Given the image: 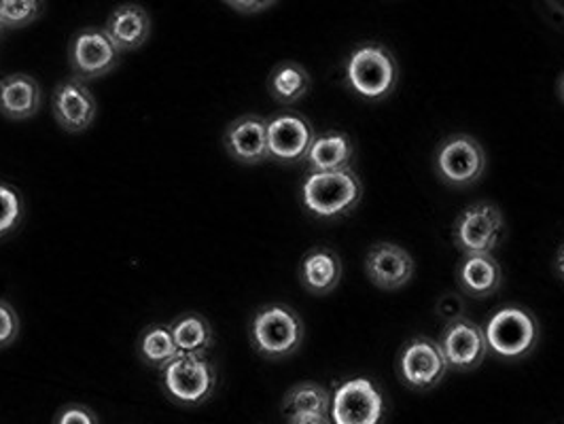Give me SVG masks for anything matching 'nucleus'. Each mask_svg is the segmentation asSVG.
I'll list each match as a JSON object with an SVG mask.
<instances>
[{"label": "nucleus", "instance_id": "9d476101", "mask_svg": "<svg viewBox=\"0 0 564 424\" xmlns=\"http://www.w3.org/2000/svg\"><path fill=\"white\" fill-rule=\"evenodd\" d=\"M121 52L102 29H84L68 45V59L77 79L89 81L109 75L119 64Z\"/></svg>", "mask_w": 564, "mask_h": 424}, {"label": "nucleus", "instance_id": "6e6552de", "mask_svg": "<svg viewBox=\"0 0 564 424\" xmlns=\"http://www.w3.org/2000/svg\"><path fill=\"white\" fill-rule=\"evenodd\" d=\"M395 368L399 380L414 391L435 389L451 369L440 344L423 336L412 338L401 346Z\"/></svg>", "mask_w": 564, "mask_h": 424}, {"label": "nucleus", "instance_id": "2eb2a0df", "mask_svg": "<svg viewBox=\"0 0 564 424\" xmlns=\"http://www.w3.org/2000/svg\"><path fill=\"white\" fill-rule=\"evenodd\" d=\"M224 144L229 157L245 166H257L268 162V119L259 115L238 117L227 126Z\"/></svg>", "mask_w": 564, "mask_h": 424}, {"label": "nucleus", "instance_id": "2f4dec72", "mask_svg": "<svg viewBox=\"0 0 564 424\" xmlns=\"http://www.w3.org/2000/svg\"><path fill=\"white\" fill-rule=\"evenodd\" d=\"M556 272H558V276L564 281V244L558 249V254H556Z\"/></svg>", "mask_w": 564, "mask_h": 424}, {"label": "nucleus", "instance_id": "423d86ee", "mask_svg": "<svg viewBox=\"0 0 564 424\" xmlns=\"http://www.w3.org/2000/svg\"><path fill=\"white\" fill-rule=\"evenodd\" d=\"M484 336L488 341V350H492L497 357L506 361H518L535 350L539 325L531 312L518 306H506L488 318Z\"/></svg>", "mask_w": 564, "mask_h": 424}, {"label": "nucleus", "instance_id": "ddd939ff", "mask_svg": "<svg viewBox=\"0 0 564 424\" xmlns=\"http://www.w3.org/2000/svg\"><path fill=\"white\" fill-rule=\"evenodd\" d=\"M52 109L59 128L70 134H82L94 123L98 105L87 84L75 77L62 81L54 89Z\"/></svg>", "mask_w": 564, "mask_h": 424}, {"label": "nucleus", "instance_id": "473e14b6", "mask_svg": "<svg viewBox=\"0 0 564 424\" xmlns=\"http://www.w3.org/2000/svg\"><path fill=\"white\" fill-rule=\"evenodd\" d=\"M558 98L564 102V73L561 75V79H558Z\"/></svg>", "mask_w": 564, "mask_h": 424}, {"label": "nucleus", "instance_id": "f8f14e48", "mask_svg": "<svg viewBox=\"0 0 564 424\" xmlns=\"http://www.w3.org/2000/svg\"><path fill=\"white\" fill-rule=\"evenodd\" d=\"M437 344L442 348V355L448 368L456 371H474L480 368L488 355V341L484 336V327L467 316L448 323Z\"/></svg>", "mask_w": 564, "mask_h": 424}, {"label": "nucleus", "instance_id": "7c9ffc66", "mask_svg": "<svg viewBox=\"0 0 564 424\" xmlns=\"http://www.w3.org/2000/svg\"><path fill=\"white\" fill-rule=\"evenodd\" d=\"M227 4L234 7L240 13H259V11L268 9V7H272L274 2H227Z\"/></svg>", "mask_w": 564, "mask_h": 424}, {"label": "nucleus", "instance_id": "cd10ccee", "mask_svg": "<svg viewBox=\"0 0 564 424\" xmlns=\"http://www.w3.org/2000/svg\"><path fill=\"white\" fill-rule=\"evenodd\" d=\"M54 424H100L98 416L82 403H70L57 410Z\"/></svg>", "mask_w": 564, "mask_h": 424}, {"label": "nucleus", "instance_id": "bb28decb", "mask_svg": "<svg viewBox=\"0 0 564 424\" xmlns=\"http://www.w3.org/2000/svg\"><path fill=\"white\" fill-rule=\"evenodd\" d=\"M20 336V316L15 308L0 300V348L11 346Z\"/></svg>", "mask_w": 564, "mask_h": 424}, {"label": "nucleus", "instance_id": "4be33fe9", "mask_svg": "<svg viewBox=\"0 0 564 424\" xmlns=\"http://www.w3.org/2000/svg\"><path fill=\"white\" fill-rule=\"evenodd\" d=\"M172 338L178 346L181 355H198L206 357L208 348L213 346V327L210 323L196 312L181 314L172 325Z\"/></svg>", "mask_w": 564, "mask_h": 424}, {"label": "nucleus", "instance_id": "f3484780", "mask_svg": "<svg viewBox=\"0 0 564 424\" xmlns=\"http://www.w3.org/2000/svg\"><path fill=\"white\" fill-rule=\"evenodd\" d=\"M341 276H344V263L339 254L329 247H314L304 254L300 263V281L304 284V289L316 297H323L336 291L341 283Z\"/></svg>", "mask_w": 564, "mask_h": 424}, {"label": "nucleus", "instance_id": "dca6fc26", "mask_svg": "<svg viewBox=\"0 0 564 424\" xmlns=\"http://www.w3.org/2000/svg\"><path fill=\"white\" fill-rule=\"evenodd\" d=\"M456 281L463 295L490 297L503 283V270L495 254H463L456 268Z\"/></svg>", "mask_w": 564, "mask_h": 424}, {"label": "nucleus", "instance_id": "aec40b11", "mask_svg": "<svg viewBox=\"0 0 564 424\" xmlns=\"http://www.w3.org/2000/svg\"><path fill=\"white\" fill-rule=\"evenodd\" d=\"M355 157V144L348 134L332 130L312 142L311 151L306 155L308 172H338L350 168V162Z\"/></svg>", "mask_w": 564, "mask_h": 424}, {"label": "nucleus", "instance_id": "9b49d317", "mask_svg": "<svg viewBox=\"0 0 564 424\" xmlns=\"http://www.w3.org/2000/svg\"><path fill=\"white\" fill-rule=\"evenodd\" d=\"M316 139L311 121L295 111L274 115L268 121V151L270 160L279 164L304 162Z\"/></svg>", "mask_w": 564, "mask_h": 424}, {"label": "nucleus", "instance_id": "393cba45", "mask_svg": "<svg viewBox=\"0 0 564 424\" xmlns=\"http://www.w3.org/2000/svg\"><path fill=\"white\" fill-rule=\"evenodd\" d=\"M36 0H0V22L4 29H24L41 15Z\"/></svg>", "mask_w": 564, "mask_h": 424}, {"label": "nucleus", "instance_id": "f257e3e1", "mask_svg": "<svg viewBox=\"0 0 564 424\" xmlns=\"http://www.w3.org/2000/svg\"><path fill=\"white\" fill-rule=\"evenodd\" d=\"M364 199V183L352 168L308 172L302 183V204L316 219L350 215Z\"/></svg>", "mask_w": 564, "mask_h": 424}, {"label": "nucleus", "instance_id": "7ed1b4c3", "mask_svg": "<svg viewBox=\"0 0 564 424\" xmlns=\"http://www.w3.org/2000/svg\"><path fill=\"white\" fill-rule=\"evenodd\" d=\"M397 59L380 43H364L346 62V84L366 100H382L395 89Z\"/></svg>", "mask_w": 564, "mask_h": 424}, {"label": "nucleus", "instance_id": "f03ea898", "mask_svg": "<svg viewBox=\"0 0 564 424\" xmlns=\"http://www.w3.org/2000/svg\"><path fill=\"white\" fill-rule=\"evenodd\" d=\"M306 336L304 320L300 314L284 306V304H270L254 312L249 338L254 350L272 361L286 359L302 346Z\"/></svg>", "mask_w": 564, "mask_h": 424}, {"label": "nucleus", "instance_id": "39448f33", "mask_svg": "<svg viewBox=\"0 0 564 424\" xmlns=\"http://www.w3.org/2000/svg\"><path fill=\"white\" fill-rule=\"evenodd\" d=\"M506 219L497 204L476 202L452 226L454 247L463 254H492L503 242Z\"/></svg>", "mask_w": 564, "mask_h": 424}, {"label": "nucleus", "instance_id": "0eeeda50", "mask_svg": "<svg viewBox=\"0 0 564 424\" xmlns=\"http://www.w3.org/2000/svg\"><path fill=\"white\" fill-rule=\"evenodd\" d=\"M433 168L442 183L451 187L476 185L486 170V151L480 142L469 134H452L440 142Z\"/></svg>", "mask_w": 564, "mask_h": 424}, {"label": "nucleus", "instance_id": "a211bd4d", "mask_svg": "<svg viewBox=\"0 0 564 424\" xmlns=\"http://www.w3.org/2000/svg\"><path fill=\"white\" fill-rule=\"evenodd\" d=\"M119 52H134L151 36V15L141 4H121L102 26Z\"/></svg>", "mask_w": 564, "mask_h": 424}, {"label": "nucleus", "instance_id": "412c9836", "mask_svg": "<svg viewBox=\"0 0 564 424\" xmlns=\"http://www.w3.org/2000/svg\"><path fill=\"white\" fill-rule=\"evenodd\" d=\"M312 79L311 73L293 59L281 62L268 77V89L270 96L279 102V105H295L300 100H304L311 91Z\"/></svg>", "mask_w": 564, "mask_h": 424}, {"label": "nucleus", "instance_id": "1a4fd4ad", "mask_svg": "<svg viewBox=\"0 0 564 424\" xmlns=\"http://www.w3.org/2000/svg\"><path fill=\"white\" fill-rule=\"evenodd\" d=\"M329 418L334 424H382L384 399L369 378H350L332 395Z\"/></svg>", "mask_w": 564, "mask_h": 424}, {"label": "nucleus", "instance_id": "c85d7f7f", "mask_svg": "<svg viewBox=\"0 0 564 424\" xmlns=\"http://www.w3.org/2000/svg\"><path fill=\"white\" fill-rule=\"evenodd\" d=\"M435 311H437V316L442 320H446V325H448L452 320H458V318L465 316L463 314L465 312V302H463V297L458 293H446V295L440 297Z\"/></svg>", "mask_w": 564, "mask_h": 424}, {"label": "nucleus", "instance_id": "20e7f679", "mask_svg": "<svg viewBox=\"0 0 564 424\" xmlns=\"http://www.w3.org/2000/svg\"><path fill=\"white\" fill-rule=\"evenodd\" d=\"M219 376L215 366L198 355H178L162 369V389L172 403L198 407L215 395Z\"/></svg>", "mask_w": 564, "mask_h": 424}, {"label": "nucleus", "instance_id": "c756f323", "mask_svg": "<svg viewBox=\"0 0 564 424\" xmlns=\"http://www.w3.org/2000/svg\"><path fill=\"white\" fill-rule=\"evenodd\" d=\"M286 424H334L329 416L321 414H302V416H289Z\"/></svg>", "mask_w": 564, "mask_h": 424}, {"label": "nucleus", "instance_id": "a878e982", "mask_svg": "<svg viewBox=\"0 0 564 424\" xmlns=\"http://www.w3.org/2000/svg\"><path fill=\"white\" fill-rule=\"evenodd\" d=\"M22 215H24V204L20 194L13 187L0 183V238H4L7 233H11L15 227L20 226Z\"/></svg>", "mask_w": 564, "mask_h": 424}, {"label": "nucleus", "instance_id": "72a5a7b5", "mask_svg": "<svg viewBox=\"0 0 564 424\" xmlns=\"http://www.w3.org/2000/svg\"><path fill=\"white\" fill-rule=\"evenodd\" d=\"M2 30H4V26H2V22H0V34H2Z\"/></svg>", "mask_w": 564, "mask_h": 424}, {"label": "nucleus", "instance_id": "5701e85b", "mask_svg": "<svg viewBox=\"0 0 564 424\" xmlns=\"http://www.w3.org/2000/svg\"><path fill=\"white\" fill-rule=\"evenodd\" d=\"M178 346L172 338L169 325H149L142 329L139 338V357L144 366L162 369L170 366L178 357Z\"/></svg>", "mask_w": 564, "mask_h": 424}, {"label": "nucleus", "instance_id": "6ab92c4d", "mask_svg": "<svg viewBox=\"0 0 564 424\" xmlns=\"http://www.w3.org/2000/svg\"><path fill=\"white\" fill-rule=\"evenodd\" d=\"M41 87L34 77L15 73L0 79V113L9 119L22 121L39 113Z\"/></svg>", "mask_w": 564, "mask_h": 424}, {"label": "nucleus", "instance_id": "4468645a", "mask_svg": "<svg viewBox=\"0 0 564 424\" xmlns=\"http://www.w3.org/2000/svg\"><path fill=\"white\" fill-rule=\"evenodd\" d=\"M416 263L412 254L393 242H378L366 257V274L373 286L397 291L412 281Z\"/></svg>", "mask_w": 564, "mask_h": 424}, {"label": "nucleus", "instance_id": "b1692460", "mask_svg": "<svg viewBox=\"0 0 564 424\" xmlns=\"http://www.w3.org/2000/svg\"><path fill=\"white\" fill-rule=\"evenodd\" d=\"M332 410V395L325 387L316 382H300L293 389L286 391L282 399V412L289 416H302V414H321L329 416Z\"/></svg>", "mask_w": 564, "mask_h": 424}]
</instances>
